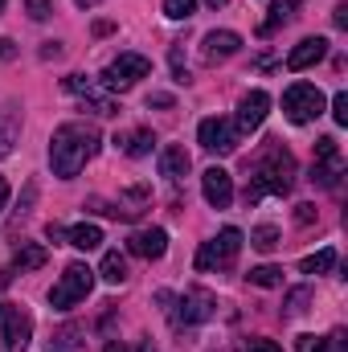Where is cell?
<instances>
[{
	"label": "cell",
	"instance_id": "cell-17",
	"mask_svg": "<svg viewBox=\"0 0 348 352\" xmlns=\"http://www.w3.org/2000/svg\"><path fill=\"white\" fill-rule=\"evenodd\" d=\"M188 168H193V160H188V152H184L180 144H168V148L160 152V176H168V180H184Z\"/></svg>",
	"mask_w": 348,
	"mask_h": 352
},
{
	"label": "cell",
	"instance_id": "cell-29",
	"mask_svg": "<svg viewBox=\"0 0 348 352\" xmlns=\"http://www.w3.org/2000/svg\"><path fill=\"white\" fill-rule=\"evenodd\" d=\"M197 12V0H164V16H173V21H188Z\"/></svg>",
	"mask_w": 348,
	"mask_h": 352
},
{
	"label": "cell",
	"instance_id": "cell-38",
	"mask_svg": "<svg viewBox=\"0 0 348 352\" xmlns=\"http://www.w3.org/2000/svg\"><path fill=\"white\" fill-rule=\"evenodd\" d=\"M102 352H127V349H123V340H111V344H107Z\"/></svg>",
	"mask_w": 348,
	"mask_h": 352
},
{
	"label": "cell",
	"instance_id": "cell-24",
	"mask_svg": "<svg viewBox=\"0 0 348 352\" xmlns=\"http://www.w3.org/2000/svg\"><path fill=\"white\" fill-rule=\"evenodd\" d=\"M332 266H336V250L328 246V250H316V254H307V258L299 263V270H303V274H328Z\"/></svg>",
	"mask_w": 348,
	"mask_h": 352
},
{
	"label": "cell",
	"instance_id": "cell-35",
	"mask_svg": "<svg viewBox=\"0 0 348 352\" xmlns=\"http://www.w3.org/2000/svg\"><path fill=\"white\" fill-rule=\"evenodd\" d=\"M336 25H340V29H348V4H340V8H336Z\"/></svg>",
	"mask_w": 348,
	"mask_h": 352
},
{
	"label": "cell",
	"instance_id": "cell-25",
	"mask_svg": "<svg viewBox=\"0 0 348 352\" xmlns=\"http://www.w3.org/2000/svg\"><path fill=\"white\" fill-rule=\"evenodd\" d=\"M119 144H123V152H127V156H148V152H152V144H156V135H152L148 127H140V131H131V135H127V140H119Z\"/></svg>",
	"mask_w": 348,
	"mask_h": 352
},
{
	"label": "cell",
	"instance_id": "cell-21",
	"mask_svg": "<svg viewBox=\"0 0 348 352\" xmlns=\"http://www.w3.org/2000/svg\"><path fill=\"white\" fill-rule=\"evenodd\" d=\"M78 336H83V328H78V324H66V328H58V332L50 336L45 349L50 352H74L78 349Z\"/></svg>",
	"mask_w": 348,
	"mask_h": 352
},
{
	"label": "cell",
	"instance_id": "cell-18",
	"mask_svg": "<svg viewBox=\"0 0 348 352\" xmlns=\"http://www.w3.org/2000/svg\"><path fill=\"white\" fill-rule=\"evenodd\" d=\"M66 246H74V250H98L102 246V230L94 221H83V226L66 230Z\"/></svg>",
	"mask_w": 348,
	"mask_h": 352
},
{
	"label": "cell",
	"instance_id": "cell-37",
	"mask_svg": "<svg viewBox=\"0 0 348 352\" xmlns=\"http://www.w3.org/2000/svg\"><path fill=\"white\" fill-rule=\"evenodd\" d=\"M0 58H12V41L8 37H0Z\"/></svg>",
	"mask_w": 348,
	"mask_h": 352
},
{
	"label": "cell",
	"instance_id": "cell-34",
	"mask_svg": "<svg viewBox=\"0 0 348 352\" xmlns=\"http://www.w3.org/2000/svg\"><path fill=\"white\" fill-rule=\"evenodd\" d=\"M45 238H50V242H66V230H62V226H45Z\"/></svg>",
	"mask_w": 348,
	"mask_h": 352
},
{
	"label": "cell",
	"instance_id": "cell-1",
	"mask_svg": "<svg viewBox=\"0 0 348 352\" xmlns=\"http://www.w3.org/2000/svg\"><path fill=\"white\" fill-rule=\"evenodd\" d=\"M98 152V131L90 123H62L50 140V164L54 176L62 180H74V176L87 168V160Z\"/></svg>",
	"mask_w": 348,
	"mask_h": 352
},
{
	"label": "cell",
	"instance_id": "cell-33",
	"mask_svg": "<svg viewBox=\"0 0 348 352\" xmlns=\"http://www.w3.org/2000/svg\"><path fill=\"white\" fill-rule=\"evenodd\" d=\"M295 221L299 226H312L316 221V205H295Z\"/></svg>",
	"mask_w": 348,
	"mask_h": 352
},
{
	"label": "cell",
	"instance_id": "cell-12",
	"mask_svg": "<svg viewBox=\"0 0 348 352\" xmlns=\"http://www.w3.org/2000/svg\"><path fill=\"white\" fill-rule=\"evenodd\" d=\"M201 192H205V201L213 209H230V201H234V176L226 173V168H205Z\"/></svg>",
	"mask_w": 348,
	"mask_h": 352
},
{
	"label": "cell",
	"instance_id": "cell-23",
	"mask_svg": "<svg viewBox=\"0 0 348 352\" xmlns=\"http://www.w3.org/2000/svg\"><path fill=\"white\" fill-rule=\"evenodd\" d=\"M45 258H50L45 246H37V242L33 246H21L17 258H12V270H37V266H45Z\"/></svg>",
	"mask_w": 348,
	"mask_h": 352
},
{
	"label": "cell",
	"instance_id": "cell-36",
	"mask_svg": "<svg viewBox=\"0 0 348 352\" xmlns=\"http://www.w3.org/2000/svg\"><path fill=\"white\" fill-rule=\"evenodd\" d=\"M4 205H8V180L0 176V213H4Z\"/></svg>",
	"mask_w": 348,
	"mask_h": 352
},
{
	"label": "cell",
	"instance_id": "cell-39",
	"mask_svg": "<svg viewBox=\"0 0 348 352\" xmlns=\"http://www.w3.org/2000/svg\"><path fill=\"white\" fill-rule=\"evenodd\" d=\"M205 4H209V8H226L230 0H205Z\"/></svg>",
	"mask_w": 348,
	"mask_h": 352
},
{
	"label": "cell",
	"instance_id": "cell-30",
	"mask_svg": "<svg viewBox=\"0 0 348 352\" xmlns=\"http://www.w3.org/2000/svg\"><path fill=\"white\" fill-rule=\"evenodd\" d=\"M332 119H336L340 127H348V94H345V90L332 98Z\"/></svg>",
	"mask_w": 348,
	"mask_h": 352
},
{
	"label": "cell",
	"instance_id": "cell-42",
	"mask_svg": "<svg viewBox=\"0 0 348 352\" xmlns=\"http://www.w3.org/2000/svg\"><path fill=\"white\" fill-rule=\"evenodd\" d=\"M0 8H4V0H0Z\"/></svg>",
	"mask_w": 348,
	"mask_h": 352
},
{
	"label": "cell",
	"instance_id": "cell-26",
	"mask_svg": "<svg viewBox=\"0 0 348 352\" xmlns=\"http://www.w3.org/2000/svg\"><path fill=\"white\" fill-rule=\"evenodd\" d=\"M250 246L262 250V254H266V250H274V246H279V230H274V226H259V230L250 234Z\"/></svg>",
	"mask_w": 348,
	"mask_h": 352
},
{
	"label": "cell",
	"instance_id": "cell-13",
	"mask_svg": "<svg viewBox=\"0 0 348 352\" xmlns=\"http://www.w3.org/2000/svg\"><path fill=\"white\" fill-rule=\"evenodd\" d=\"M266 111H270V94L266 90H250V94H242V102H238V131H259L262 119H266Z\"/></svg>",
	"mask_w": 348,
	"mask_h": 352
},
{
	"label": "cell",
	"instance_id": "cell-28",
	"mask_svg": "<svg viewBox=\"0 0 348 352\" xmlns=\"http://www.w3.org/2000/svg\"><path fill=\"white\" fill-rule=\"evenodd\" d=\"M17 144V119L12 115H0V156H8Z\"/></svg>",
	"mask_w": 348,
	"mask_h": 352
},
{
	"label": "cell",
	"instance_id": "cell-27",
	"mask_svg": "<svg viewBox=\"0 0 348 352\" xmlns=\"http://www.w3.org/2000/svg\"><path fill=\"white\" fill-rule=\"evenodd\" d=\"M250 283H254V287H279V283H283V270H279V266H254V270H250Z\"/></svg>",
	"mask_w": 348,
	"mask_h": 352
},
{
	"label": "cell",
	"instance_id": "cell-40",
	"mask_svg": "<svg viewBox=\"0 0 348 352\" xmlns=\"http://www.w3.org/2000/svg\"><path fill=\"white\" fill-rule=\"evenodd\" d=\"M74 4H78V8H94V4H98V0H74Z\"/></svg>",
	"mask_w": 348,
	"mask_h": 352
},
{
	"label": "cell",
	"instance_id": "cell-31",
	"mask_svg": "<svg viewBox=\"0 0 348 352\" xmlns=\"http://www.w3.org/2000/svg\"><path fill=\"white\" fill-rule=\"evenodd\" d=\"M25 8H29V16H33V21H45V16L54 12V4H50V0H25Z\"/></svg>",
	"mask_w": 348,
	"mask_h": 352
},
{
	"label": "cell",
	"instance_id": "cell-20",
	"mask_svg": "<svg viewBox=\"0 0 348 352\" xmlns=\"http://www.w3.org/2000/svg\"><path fill=\"white\" fill-rule=\"evenodd\" d=\"M98 274H102V283L119 287V283L127 278V258H123L119 250H107V254H102V266H98Z\"/></svg>",
	"mask_w": 348,
	"mask_h": 352
},
{
	"label": "cell",
	"instance_id": "cell-9",
	"mask_svg": "<svg viewBox=\"0 0 348 352\" xmlns=\"http://www.w3.org/2000/svg\"><path fill=\"white\" fill-rule=\"evenodd\" d=\"M197 140H201L205 152H221V156H226V152L238 148V127H234L230 119H221V115H209V119H201Z\"/></svg>",
	"mask_w": 348,
	"mask_h": 352
},
{
	"label": "cell",
	"instance_id": "cell-32",
	"mask_svg": "<svg viewBox=\"0 0 348 352\" xmlns=\"http://www.w3.org/2000/svg\"><path fill=\"white\" fill-rule=\"evenodd\" d=\"M242 352H283L274 340H266V336H254V340H246L242 344Z\"/></svg>",
	"mask_w": 348,
	"mask_h": 352
},
{
	"label": "cell",
	"instance_id": "cell-19",
	"mask_svg": "<svg viewBox=\"0 0 348 352\" xmlns=\"http://www.w3.org/2000/svg\"><path fill=\"white\" fill-rule=\"evenodd\" d=\"M299 352H345V332H332V336H299L295 340Z\"/></svg>",
	"mask_w": 348,
	"mask_h": 352
},
{
	"label": "cell",
	"instance_id": "cell-2",
	"mask_svg": "<svg viewBox=\"0 0 348 352\" xmlns=\"http://www.w3.org/2000/svg\"><path fill=\"white\" fill-rule=\"evenodd\" d=\"M291 184H295V156L283 148V144H270L266 148V156L259 160V168L250 176V188H246V201L254 205L262 201L266 192H291Z\"/></svg>",
	"mask_w": 348,
	"mask_h": 352
},
{
	"label": "cell",
	"instance_id": "cell-6",
	"mask_svg": "<svg viewBox=\"0 0 348 352\" xmlns=\"http://www.w3.org/2000/svg\"><path fill=\"white\" fill-rule=\"evenodd\" d=\"M152 74V62L144 58V54H119L107 70H102V87L107 90H127L135 87L140 78H148Z\"/></svg>",
	"mask_w": 348,
	"mask_h": 352
},
{
	"label": "cell",
	"instance_id": "cell-41",
	"mask_svg": "<svg viewBox=\"0 0 348 352\" xmlns=\"http://www.w3.org/2000/svg\"><path fill=\"white\" fill-rule=\"evenodd\" d=\"M140 352H156V349H152V340H144V344H140Z\"/></svg>",
	"mask_w": 348,
	"mask_h": 352
},
{
	"label": "cell",
	"instance_id": "cell-4",
	"mask_svg": "<svg viewBox=\"0 0 348 352\" xmlns=\"http://www.w3.org/2000/svg\"><path fill=\"white\" fill-rule=\"evenodd\" d=\"M33 336V320L17 303H0V352H25Z\"/></svg>",
	"mask_w": 348,
	"mask_h": 352
},
{
	"label": "cell",
	"instance_id": "cell-7",
	"mask_svg": "<svg viewBox=\"0 0 348 352\" xmlns=\"http://www.w3.org/2000/svg\"><path fill=\"white\" fill-rule=\"evenodd\" d=\"M238 250H242V230H221L213 242H205L201 250H197V270H213V266H234L238 258Z\"/></svg>",
	"mask_w": 348,
	"mask_h": 352
},
{
	"label": "cell",
	"instance_id": "cell-22",
	"mask_svg": "<svg viewBox=\"0 0 348 352\" xmlns=\"http://www.w3.org/2000/svg\"><path fill=\"white\" fill-rule=\"evenodd\" d=\"M295 8H299V0H274V4H270V16L262 21V33H274L283 21H291V16H295Z\"/></svg>",
	"mask_w": 348,
	"mask_h": 352
},
{
	"label": "cell",
	"instance_id": "cell-11",
	"mask_svg": "<svg viewBox=\"0 0 348 352\" xmlns=\"http://www.w3.org/2000/svg\"><path fill=\"white\" fill-rule=\"evenodd\" d=\"M213 307H217V299H213L205 287H193V291H184V299H180L176 324H205V320L213 316Z\"/></svg>",
	"mask_w": 348,
	"mask_h": 352
},
{
	"label": "cell",
	"instance_id": "cell-16",
	"mask_svg": "<svg viewBox=\"0 0 348 352\" xmlns=\"http://www.w3.org/2000/svg\"><path fill=\"white\" fill-rule=\"evenodd\" d=\"M324 54H328V41L324 37H303L291 54H287V70H307V66H316V62H324Z\"/></svg>",
	"mask_w": 348,
	"mask_h": 352
},
{
	"label": "cell",
	"instance_id": "cell-3",
	"mask_svg": "<svg viewBox=\"0 0 348 352\" xmlns=\"http://www.w3.org/2000/svg\"><path fill=\"white\" fill-rule=\"evenodd\" d=\"M90 287H94V270H90L87 263H70L62 270V278L54 283V291H50V307L70 311L74 303H83L90 295Z\"/></svg>",
	"mask_w": 348,
	"mask_h": 352
},
{
	"label": "cell",
	"instance_id": "cell-14",
	"mask_svg": "<svg viewBox=\"0 0 348 352\" xmlns=\"http://www.w3.org/2000/svg\"><path fill=\"white\" fill-rule=\"evenodd\" d=\"M238 50H242V37H238L234 29H213V33H205V45H201V54H205V62H209V66H217V62L234 58Z\"/></svg>",
	"mask_w": 348,
	"mask_h": 352
},
{
	"label": "cell",
	"instance_id": "cell-8",
	"mask_svg": "<svg viewBox=\"0 0 348 352\" xmlns=\"http://www.w3.org/2000/svg\"><path fill=\"white\" fill-rule=\"evenodd\" d=\"M345 176V156H340V144L332 135H324L316 144V164H312V180L324 184V188H336Z\"/></svg>",
	"mask_w": 348,
	"mask_h": 352
},
{
	"label": "cell",
	"instance_id": "cell-5",
	"mask_svg": "<svg viewBox=\"0 0 348 352\" xmlns=\"http://www.w3.org/2000/svg\"><path fill=\"white\" fill-rule=\"evenodd\" d=\"M283 111H287L291 123H312V119L324 115V94H320V87H312V82H295V87H287V94H283Z\"/></svg>",
	"mask_w": 348,
	"mask_h": 352
},
{
	"label": "cell",
	"instance_id": "cell-15",
	"mask_svg": "<svg viewBox=\"0 0 348 352\" xmlns=\"http://www.w3.org/2000/svg\"><path fill=\"white\" fill-rule=\"evenodd\" d=\"M127 250L135 254V258H164V250H168V234L160 230V226H152V230H135L131 238H127Z\"/></svg>",
	"mask_w": 348,
	"mask_h": 352
},
{
	"label": "cell",
	"instance_id": "cell-10",
	"mask_svg": "<svg viewBox=\"0 0 348 352\" xmlns=\"http://www.w3.org/2000/svg\"><path fill=\"white\" fill-rule=\"evenodd\" d=\"M66 90H70V94H78L90 111H94V115H102V119H107V115H119V102H115L111 94H102L87 74H70V78H66Z\"/></svg>",
	"mask_w": 348,
	"mask_h": 352
}]
</instances>
